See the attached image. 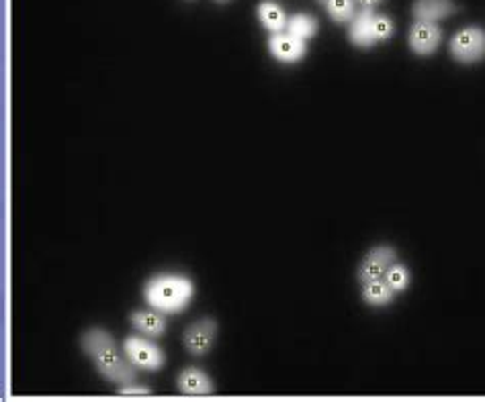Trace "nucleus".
Listing matches in <instances>:
<instances>
[{
	"instance_id": "nucleus-1",
	"label": "nucleus",
	"mask_w": 485,
	"mask_h": 402,
	"mask_svg": "<svg viewBox=\"0 0 485 402\" xmlns=\"http://www.w3.org/2000/svg\"><path fill=\"white\" fill-rule=\"evenodd\" d=\"M81 346L87 351L92 364L101 372V376L109 382L127 384L133 382L138 368L127 360L125 351L117 348L113 337L101 327H92L81 337Z\"/></svg>"
},
{
	"instance_id": "nucleus-2",
	"label": "nucleus",
	"mask_w": 485,
	"mask_h": 402,
	"mask_svg": "<svg viewBox=\"0 0 485 402\" xmlns=\"http://www.w3.org/2000/svg\"><path fill=\"white\" fill-rule=\"evenodd\" d=\"M195 284L184 274H156L144 284L146 303L164 314H181L187 311Z\"/></svg>"
},
{
	"instance_id": "nucleus-3",
	"label": "nucleus",
	"mask_w": 485,
	"mask_h": 402,
	"mask_svg": "<svg viewBox=\"0 0 485 402\" xmlns=\"http://www.w3.org/2000/svg\"><path fill=\"white\" fill-rule=\"evenodd\" d=\"M448 47H451L448 52H451L453 60L459 63L471 66V63L481 62L485 57V31L477 25L463 27L453 35Z\"/></svg>"
},
{
	"instance_id": "nucleus-4",
	"label": "nucleus",
	"mask_w": 485,
	"mask_h": 402,
	"mask_svg": "<svg viewBox=\"0 0 485 402\" xmlns=\"http://www.w3.org/2000/svg\"><path fill=\"white\" fill-rule=\"evenodd\" d=\"M123 351L135 368L144 372H156L160 370L164 364H166V356L164 351L152 343L146 337L140 335H130L123 341Z\"/></svg>"
},
{
	"instance_id": "nucleus-5",
	"label": "nucleus",
	"mask_w": 485,
	"mask_h": 402,
	"mask_svg": "<svg viewBox=\"0 0 485 402\" xmlns=\"http://www.w3.org/2000/svg\"><path fill=\"white\" fill-rule=\"evenodd\" d=\"M397 262V251L391 246H377L367 255L362 257L359 265V272H356V278H359L361 284L370 282V280L385 278L387 270Z\"/></svg>"
},
{
	"instance_id": "nucleus-6",
	"label": "nucleus",
	"mask_w": 485,
	"mask_h": 402,
	"mask_svg": "<svg viewBox=\"0 0 485 402\" xmlns=\"http://www.w3.org/2000/svg\"><path fill=\"white\" fill-rule=\"evenodd\" d=\"M217 339V321L216 319H199L189 325L184 331V348L191 356L203 357L211 351L213 343Z\"/></svg>"
},
{
	"instance_id": "nucleus-7",
	"label": "nucleus",
	"mask_w": 485,
	"mask_h": 402,
	"mask_svg": "<svg viewBox=\"0 0 485 402\" xmlns=\"http://www.w3.org/2000/svg\"><path fill=\"white\" fill-rule=\"evenodd\" d=\"M442 43V29L432 21H416L408 33V46L416 55L428 57L437 54Z\"/></svg>"
},
{
	"instance_id": "nucleus-8",
	"label": "nucleus",
	"mask_w": 485,
	"mask_h": 402,
	"mask_svg": "<svg viewBox=\"0 0 485 402\" xmlns=\"http://www.w3.org/2000/svg\"><path fill=\"white\" fill-rule=\"evenodd\" d=\"M308 41L295 38V35H291L287 31L281 33H273L268 39V52L270 55L275 57L277 62L281 63H299L308 54V46H305Z\"/></svg>"
},
{
	"instance_id": "nucleus-9",
	"label": "nucleus",
	"mask_w": 485,
	"mask_h": 402,
	"mask_svg": "<svg viewBox=\"0 0 485 402\" xmlns=\"http://www.w3.org/2000/svg\"><path fill=\"white\" fill-rule=\"evenodd\" d=\"M375 9H359L351 21V31H348V39L353 46L359 49H370L375 47L379 39H377L375 31Z\"/></svg>"
},
{
	"instance_id": "nucleus-10",
	"label": "nucleus",
	"mask_w": 485,
	"mask_h": 402,
	"mask_svg": "<svg viewBox=\"0 0 485 402\" xmlns=\"http://www.w3.org/2000/svg\"><path fill=\"white\" fill-rule=\"evenodd\" d=\"M412 13L416 21H432V23H438V21L456 13V6L453 0H413Z\"/></svg>"
},
{
	"instance_id": "nucleus-11",
	"label": "nucleus",
	"mask_w": 485,
	"mask_h": 402,
	"mask_svg": "<svg viewBox=\"0 0 485 402\" xmlns=\"http://www.w3.org/2000/svg\"><path fill=\"white\" fill-rule=\"evenodd\" d=\"M176 386L183 394H191V397H203V394H213L211 378L199 368H184L176 378Z\"/></svg>"
},
{
	"instance_id": "nucleus-12",
	"label": "nucleus",
	"mask_w": 485,
	"mask_h": 402,
	"mask_svg": "<svg viewBox=\"0 0 485 402\" xmlns=\"http://www.w3.org/2000/svg\"><path fill=\"white\" fill-rule=\"evenodd\" d=\"M130 322L146 337H160L166 333V319H164V313L156 311V308H152V311H133L130 314Z\"/></svg>"
},
{
	"instance_id": "nucleus-13",
	"label": "nucleus",
	"mask_w": 485,
	"mask_h": 402,
	"mask_svg": "<svg viewBox=\"0 0 485 402\" xmlns=\"http://www.w3.org/2000/svg\"><path fill=\"white\" fill-rule=\"evenodd\" d=\"M256 14H259V21L262 23V27L267 29L270 33H281L287 29V13L281 4L273 3V0H262L259 4V9H256Z\"/></svg>"
},
{
	"instance_id": "nucleus-14",
	"label": "nucleus",
	"mask_w": 485,
	"mask_h": 402,
	"mask_svg": "<svg viewBox=\"0 0 485 402\" xmlns=\"http://www.w3.org/2000/svg\"><path fill=\"white\" fill-rule=\"evenodd\" d=\"M394 298L396 292L385 282V278L370 280V282L362 284V300H365L369 306H387L389 303H394Z\"/></svg>"
},
{
	"instance_id": "nucleus-15",
	"label": "nucleus",
	"mask_w": 485,
	"mask_h": 402,
	"mask_svg": "<svg viewBox=\"0 0 485 402\" xmlns=\"http://www.w3.org/2000/svg\"><path fill=\"white\" fill-rule=\"evenodd\" d=\"M318 29H319V23L316 17H311V14L308 13H297L294 14V17H289L287 29H285V31L295 35V38L303 41H310L318 35Z\"/></svg>"
},
{
	"instance_id": "nucleus-16",
	"label": "nucleus",
	"mask_w": 485,
	"mask_h": 402,
	"mask_svg": "<svg viewBox=\"0 0 485 402\" xmlns=\"http://www.w3.org/2000/svg\"><path fill=\"white\" fill-rule=\"evenodd\" d=\"M322 6L334 23H351L356 14V0H324Z\"/></svg>"
},
{
	"instance_id": "nucleus-17",
	"label": "nucleus",
	"mask_w": 485,
	"mask_h": 402,
	"mask_svg": "<svg viewBox=\"0 0 485 402\" xmlns=\"http://www.w3.org/2000/svg\"><path fill=\"white\" fill-rule=\"evenodd\" d=\"M385 282H387L391 289H394L396 294L408 290V286L412 282V274L410 270L405 268L404 264H394L391 268L387 270V274H385Z\"/></svg>"
},
{
	"instance_id": "nucleus-18",
	"label": "nucleus",
	"mask_w": 485,
	"mask_h": 402,
	"mask_svg": "<svg viewBox=\"0 0 485 402\" xmlns=\"http://www.w3.org/2000/svg\"><path fill=\"white\" fill-rule=\"evenodd\" d=\"M121 394H127V397H133V394H149V389L148 386H138V384H133V382H127L121 386Z\"/></svg>"
},
{
	"instance_id": "nucleus-19",
	"label": "nucleus",
	"mask_w": 485,
	"mask_h": 402,
	"mask_svg": "<svg viewBox=\"0 0 485 402\" xmlns=\"http://www.w3.org/2000/svg\"><path fill=\"white\" fill-rule=\"evenodd\" d=\"M383 3V0H356V4L361 6V9H377Z\"/></svg>"
},
{
	"instance_id": "nucleus-20",
	"label": "nucleus",
	"mask_w": 485,
	"mask_h": 402,
	"mask_svg": "<svg viewBox=\"0 0 485 402\" xmlns=\"http://www.w3.org/2000/svg\"><path fill=\"white\" fill-rule=\"evenodd\" d=\"M217 4H227V3H232V0H216Z\"/></svg>"
},
{
	"instance_id": "nucleus-21",
	"label": "nucleus",
	"mask_w": 485,
	"mask_h": 402,
	"mask_svg": "<svg viewBox=\"0 0 485 402\" xmlns=\"http://www.w3.org/2000/svg\"><path fill=\"white\" fill-rule=\"evenodd\" d=\"M318 3H319V4H322V3H324V0H318Z\"/></svg>"
}]
</instances>
